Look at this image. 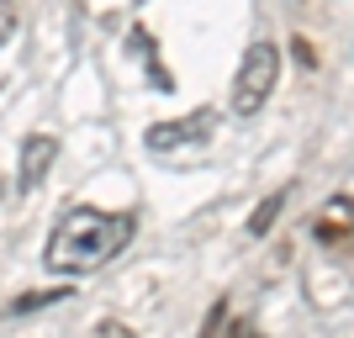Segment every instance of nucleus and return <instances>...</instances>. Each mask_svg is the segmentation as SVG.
<instances>
[{
  "label": "nucleus",
  "mask_w": 354,
  "mask_h": 338,
  "mask_svg": "<svg viewBox=\"0 0 354 338\" xmlns=\"http://www.w3.org/2000/svg\"><path fill=\"white\" fill-rule=\"evenodd\" d=\"M138 238V212H106V206H69L48 233L43 265L53 275H95Z\"/></svg>",
  "instance_id": "1"
},
{
  "label": "nucleus",
  "mask_w": 354,
  "mask_h": 338,
  "mask_svg": "<svg viewBox=\"0 0 354 338\" xmlns=\"http://www.w3.org/2000/svg\"><path fill=\"white\" fill-rule=\"evenodd\" d=\"M275 85H281V48L270 43V37H254L249 48H243V59H238V74H233V117H259L270 106V95H275Z\"/></svg>",
  "instance_id": "2"
},
{
  "label": "nucleus",
  "mask_w": 354,
  "mask_h": 338,
  "mask_svg": "<svg viewBox=\"0 0 354 338\" xmlns=\"http://www.w3.org/2000/svg\"><path fill=\"white\" fill-rule=\"evenodd\" d=\"M212 127H217V111H212V106H196V111H185V117H175V122H153L143 133V148L159 153V159H169L180 148H201L212 138Z\"/></svg>",
  "instance_id": "3"
},
{
  "label": "nucleus",
  "mask_w": 354,
  "mask_h": 338,
  "mask_svg": "<svg viewBox=\"0 0 354 338\" xmlns=\"http://www.w3.org/2000/svg\"><path fill=\"white\" fill-rule=\"evenodd\" d=\"M53 159H59V138H53V133H27V138H21V169H16V191L32 196V191L48 180Z\"/></svg>",
  "instance_id": "4"
},
{
  "label": "nucleus",
  "mask_w": 354,
  "mask_h": 338,
  "mask_svg": "<svg viewBox=\"0 0 354 338\" xmlns=\"http://www.w3.org/2000/svg\"><path fill=\"white\" fill-rule=\"evenodd\" d=\"M312 238H317L323 249H354V201L349 196H333V201L317 212Z\"/></svg>",
  "instance_id": "5"
},
{
  "label": "nucleus",
  "mask_w": 354,
  "mask_h": 338,
  "mask_svg": "<svg viewBox=\"0 0 354 338\" xmlns=\"http://www.w3.org/2000/svg\"><path fill=\"white\" fill-rule=\"evenodd\" d=\"M286 196H291V191H275V196H265V201L254 206V217H249V233H254V238H265L270 227H275V217H281V206H286Z\"/></svg>",
  "instance_id": "6"
},
{
  "label": "nucleus",
  "mask_w": 354,
  "mask_h": 338,
  "mask_svg": "<svg viewBox=\"0 0 354 338\" xmlns=\"http://www.w3.org/2000/svg\"><path fill=\"white\" fill-rule=\"evenodd\" d=\"M69 285H59V291H27V296H16V301H11V307H6V312H11V317H21V312H37V307H53V301H69Z\"/></svg>",
  "instance_id": "7"
},
{
  "label": "nucleus",
  "mask_w": 354,
  "mask_h": 338,
  "mask_svg": "<svg viewBox=\"0 0 354 338\" xmlns=\"http://www.w3.org/2000/svg\"><path fill=\"white\" fill-rule=\"evenodd\" d=\"M222 328H227V301H217V307L207 312V323H201L196 338H222Z\"/></svg>",
  "instance_id": "8"
},
{
  "label": "nucleus",
  "mask_w": 354,
  "mask_h": 338,
  "mask_svg": "<svg viewBox=\"0 0 354 338\" xmlns=\"http://www.w3.org/2000/svg\"><path fill=\"white\" fill-rule=\"evenodd\" d=\"M11 32H16V0H0V48L11 43Z\"/></svg>",
  "instance_id": "9"
},
{
  "label": "nucleus",
  "mask_w": 354,
  "mask_h": 338,
  "mask_svg": "<svg viewBox=\"0 0 354 338\" xmlns=\"http://www.w3.org/2000/svg\"><path fill=\"white\" fill-rule=\"evenodd\" d=\"M222 338H259V328H254L249 317H233V323L222 328Z\"/></svg>",
  "instance_id": "10"
},
{
  "label": "nucleus",
  "mask_w": 354,
  "mask_h": 338,
  "mask_svg": "<svg viewBox=\"0 0 354 338\" xmlns=\"http://www.w3.org/2000/svg\"><path fill=\"white\" fill-rule=\"evenodd\" d=\"M291 43H296V59H301V69H312V64H317V53H312V43H307V37H291Z\"/></svg>",
  "instance_id": "11"
},
{
  "label": "nucleus",
  "mask_w": 354,
  "mask_h": 338,
  "mask_svg": "<svg viewBox=\"0 0 354 338\" xmlns=\"http://www.w3.org/2000/svg\"><path fill=\"white\" fill-rule=\"evenodd\" d=\"M0 201H6V175H0Z\"/></svg>",
  "instance_id": "12"
}]
</instances>
